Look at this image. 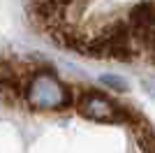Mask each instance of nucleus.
Returning a JSON list of instances; mask_svg holds the SVG:
<instances>
[{"label": "nucleus", "mask_w": 155, "mask_h": 153, "mask_svg": "<svg viewBox=\"0 0 155 153\" xmlns=\"http://www.w3.org/2000/svg\"><path fill=\"white\" fill-rule=\"evenodd\" d=\"M26 100L32 109L58 111L70 104V90L49 72H37L26 86Z\"/></svg>", "instance_id": "f257e3e1"}, {"label": "nucleus", "mask_w": 155, "mask_h": 153, "mask_svg": "<svg viewBox=\"0 0 155 153\" xmlns=\"http://www.w3.org/2000/svg\"><path fill=\"white\" fill-rule=\"evenodd\" d=\"M100 81H102V86H107L109 90H116V93H125L127 90V81L118 74H102Z\"/></svg>", "instance_id": "39448f33"}, {"label": "nucleus", "mask_w": 155, "mask_h": 153, "mask_svg": "<svg viewBox=\"0 0 155 153\" xmlns=\"http://www.w3.org/2000/svg\"><path fill=\"white\" fill-rule=\"evenodd\" d=\"M134 130H137V144H139L141 153H155V132H153V127L141 118V121L134 125Z\"/></svg>", "instance_id": "20e7f679"}, {"label": "nucleus", "mask_w": 155, "mask_h": 153, "mask_svg": "<svg viewBox=\"0 0 155 153\" xmlns=\"http://www.w3.org/2000/svg\"><path fill=\"white\" fill-rule=\"evenodd\" d=\"M127 25L132 30L134 42L143 46V42L155 32V0H141L130 9Z\"/></svg>", "instance_id": "7ed1b4c3"}, {"label": "nucleus", "mask_w": 155, "mask_h": 153, "mask_svg": "<svg viewBox=\"0 0 155 153\" xmlns=\"http://www.w3.org/2000/svg\"><path fill=\"white\" fill-rule=\"evenodd\" d=\"M49 2H51V5H56V7H58V9H60V12H63V9H65V7H67V5H70L72 0H49Z\"/></svg>", "instance_id": "423d86ee"}, {"label": "nucleus", "mask_w": 155, "mask_h": 153, "mask_svg": "<svg viewBox=\"0 0 155 153\" xmlns=\"http://www.w3.org/2000/svg\"><path fill=\"white\" fill-rule=\"evenodd\" d=\"M79 114L88 118V121L95 123H116L123 118V109H118L114 102L109 100L102 93H95V90H88L79 97Z\"/></svg>", "instance_id": "f03ea898"}]
</instances>
